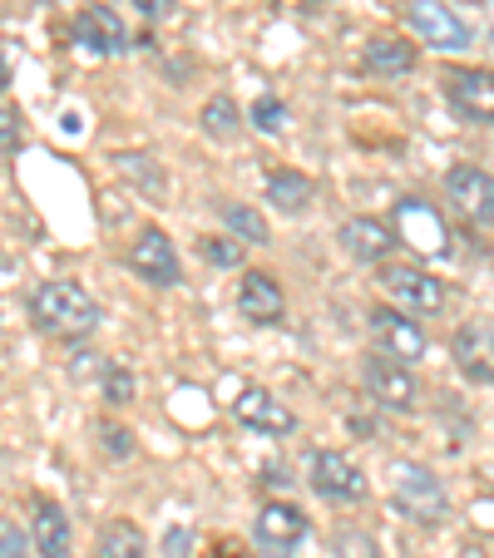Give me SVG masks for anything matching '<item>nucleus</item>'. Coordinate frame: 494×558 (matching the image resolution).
<instances>
[{
	"label": "nucleus",
	"mask_w": 494,
	"mask_h": 558,
	"mask_svg": "<svg viewBox=\"0 0 494 558\" xmlns=\"http://www.w3.org/2000/svg\"><path fill=\"white\" fill-rule=\"evenodd\" d=\"M445 193H450L460 218H470L474 228H494V173L460 163V169L445 173Z\"/></svg>",
	"instance_id": "obj_8"
},
{
	"label": "nucleus",
	"mask_w": 494,
	"mask_h": 558,
	"mask_svg": "<svg viewBox=\"0 0 494 558\" xmlns=\"http://www.w3.org/2000/svg\"><path fill=\"white\" fill-rule=\"evenodd\" d=\"M410 25H415V35H421L425 45H435V50H465V45H470V25H465L450 5H441V0H410Z\"/></svg>",
	"instance_id": "obj_10"
},
{
	"label": "nucleus",
	"mask_w": 494,
	"mask_h": 558,
	"mask_svg": "<svg viewBox=\"0 0 494 558\" xmlns=\"http://www.w3.org/2000/svg\"><path fill=\"white\" fill-rule=\"evenodd\" d=\"M0 558H31V538L21 534V524H0Z\"/></svg>",
	"instance_id": "obj_29"
},
{
	"label": "nucleus",
	"mask_w": 494,
	"mask_h": 558,
	"mask_svg": "<svg viewBox=\"0 0 494 558\" xmlns=\"http://www.w3.org/2000/svg\"><path fill=\"white\" fill-rule=\"evenodd\" d=\"M455 366H460V376H470L474 386H494V327L470 322V327L455 337Z\"/></svg>",
	"instance_id": "obj_15"
},
{
	"label": "nucleus",
	"mask_w": 494,
	"mask_h": 558,
	"mask_svg": "<svg viewBox=\"0 0 494 558\" xmlns=\"http://www.w3.org/2000/svg\"><path fill=\"white\" fill-rule=\"evenodd\" d=\"M253 124L263 129V134H282V124H287V109H282V99H273V95H263L253 105Z\"/></svg>",
	"instance_id": "obj_27"
},
{
	"label": "nucleus",
	"mask_w": 494,
	"mask_h": 558,
	"mask_svg": "<svg viewBox=\"0 0 494 558\" xmlns=\"http://www.w3.org/2000/svg\"><path fill=\"white\" fill-rule=\"evenodd\" d=\"M232 411H238V421L248 425V430H257V435H292L297 430L292 405H282L273 390L248 386L238 401H232Z\"/></svg>",
	"instance_id": "obj_12"
},
{
	"label": "nucleus",
	"mask_w": 494,
	"mask_h": 558,
	"mask_svg": "<svg viewBox=\"0 0 494 558\" xmlns=\"http://www.w3.org/2000/svg\"><path fill=\"white\" fill-rule=\"evenodd\" d=\"M95 558H148L144 529L129 524V519L105 524V529H99V538H95Z\"/></svg>",
	"instance_id": "obj_18"
},
{
	"label": "nucleus",
	"mask_w": 494,
	"mask_h": 558,
	"mask_svg": "<svg viewBox=\"0 0 494 558\" xmlns=\"http://www.w3.org/2000/svg\"><path fill=\"white\" fill-rule=\"evenodd\" d=\"M361 64L376 74H406L410 64H415V50H410V40H396V35H376V40L361 50Z\"/></svg>",
	"instance_id": "obj_19"
},
{
	"label": "nucleus",
	"mask_w": 494,
	"mask_h": 558,
	"mask_svg": "<svg viewBox=\"0 0 494 558\" xmlns=\"http://www.w3.org/2000/svg\"><path fill=\"white\" fill-rule=\"evenodd\" d=\"M129 267L144 277L148 287H173L179 282V247L169 243L164 228H138L134 232V247H129Z\"/></svg>",
	"instance_id": "obj_7"
},
{
	"label": "nucleus",
	"mask_w": 494,
	"mask_h": 558,
	"mask_svg": "<svg viewBox=\"0 0 494 558\" xmlns=\"http://www.w3.org/2000/svg\"><path fill=\"white\" fill-rule=\"evenodd\" d=\"M105 445H109V454H129V430H119V425H105Z\"/></svg>",
	"instance_id": "obj_32"
},
{
	"label": "nucleus",
	"mask_w": 494,
	"mask_h": 558,
	"mask_svg": "<svg viewBox=\"0 0 494 558\" xmlns=\"http://www.w3.org/2000/svg\"><path fill=\"white\" fill-rule=\"evenodd\" d=\"M267 203H273L277 213H302L306 203H312V179L297 169H277L273 179H267Z\"/></svg>",
	"instance_id": "obj_20"
},
{
	"label": "nucleus",
	"mask_w": 494,
	"mask_h": 558,
	"mask_svg": "<svg viewBox=\"0 0 494 558\" xmlns=\"http://www.w3.org/2000/svg\"><path fill=\"white\" fill-rule=\"evenodd\" d=\"M312 5H316V0H312Z\"/></svg>",
	"instance_id": "obj_35"
},
{
	"label": "nucleus",
	"mask_w": 494,
	"mask_h": 558,
	"mask_svg": "<svg viewBox=\"0 0 494 558\" xmlns=\"http://www.w3.org/2000/svg\"><path fill=\"white\" fill-rule=\"evenodd\" d=\"M341 247L357 263H386L396 253V232L376 218H351V222H341Z\"/></svg>",
	"instance_id": "obj_16"
},
{
	"label": "nucleus",
	"mask_w": 494,
	"mask_h": 558,
	"mask_svg": "<svg viewBox=\"0 0 494 558\" xmlns=\"http://www.w3.org/2000/svg\"><path fill=\"white\" fill-rule=\"evenodd\" d=\"M381 287H386L390 302L410 316H435L445 306L441 277H431L425 267H386V272H381Z\"/></svg>",
	"instance_id": "obj_4"
},
{
	"label": "nucleus",
	"mask_w": 494,
	"mask_h": 558,
	"mask_svg": "<svg viewBox=\"0 0 494 558\" xmlns=\"http://www.w3.org/2000/svg\"><path fill=\"white\" fill-rule=\"evenodd\" d=\"M371 337H376V347L386 351V356H396V361H421L425 356V347H431V341H425V331H421V322H415V316L410 312H390V306H376V312H371Z\"/></svg>",
	"instance_id": "obj_9"
},
{
	"label": "nucleus",
	"mask_w": 494,
	"mask_h": 558,
	"mask_svg": "<svg viewBox=\"0 0 494 558\" xmlns=\"http://www.w3.org/2000/svg\"><path fill=\"white\" fill-rule=\"evenodd\" d=\"M312 489L326 499V505H357L366 499V474L337 450H316L312 454Z\"/></svg>",
	"instance_id": "obj_6"
},
{
	"label": "nucleus",
	"mask_w": 494,
	"mask_h": 558,
	"mask_svg": "<svg viewBox=\"0 0 494 558\" xmlns=\"http://www.w3.org/2000/svg\"><path fill=\"white\" fill-rule=\"evenodd\" d=\"M332 554L337 558H381V544H376V534H366V529H341Z\"/></svg>",
	"instance_id": "obj_24"
},
{
	"label": "nucleus",
	"mask_w": 494,
	"mask_h": 558,
	"mask_svg": "<svg viewBox=\"0 0 494 558\" xmlns=\"http://www.w3.org/2000/svg\"><path fill=\"white\" fill-rule=\"evenodd\" d=\"M31 316L35 327L45 337H60V341H80L99 327V302L85 292L80 282H40L31 296Z\"/></svg>",
	"instance_id": "obj_1"
},
{
	"label": "nucleus",
	"mask_w": 494,
	"mask_h": 558,
	"mask_svg": "<svg viewBox=\"0 0 494 558\" xmlns=\"http://www.w3.org/2000/svg\"><path fill=\"white\" fill-rule=\"evenodd\" d=\"M105 401L109 405H129V401H134V376H129L124 366H109L105 371Z\"/></svg>",
	"instance_id": "obj_28"
},
{
	"label": "nucleus",
	"mask_w": 494,
	"mask_h": 558,
	"mask_svg": "<svg viewBox=\"0 0 494 558\" xmlns=\"http://www.w3.org/2000/svg\"><path fill=\"white\" fill-rule=\"evenodd\" d=\"M189 544H193V534H189V529H173V534L164 538V548H169V558H189Z\"/></svg>",
	"instance_id": "obj_30"
},
{
	"label": "nucleus",
	"mask_w": 494,
	"mask_h": 558,
	"mask_svg": "<svg viewBox=\"0 0 494 558\" xmlns=\"http://www.w3.org/2000/svg\"><path fill=\"white\" fill-rule=\"evenodd\" d=\"M361 380H366V396L376 405H386V411H415V401H421V386H415V376H410L406 361L396 356H366V366H361Z\"/></svg>",
	"instance_id": "obj_3"
},
{
	"label": "nucleus",
	"mask_w": 494,
	"mask_h": 558,
	"mask_svg": "<svg viewBox=\"0 0 494 558\" xmlns=\"http://www.w3.org/2000/svg\"><path fill=\"white\" fill-rule=\"evenodd\" d=\"M11 89V70H5V60H0V95Z\"/></svg>",
	"instance_id": "obj_34"
},
{
	"label": "nucleus",
	"mask_w": 494,
	"mask_h": 558,
	"mask_svg": "<svg viewBox=\"0 0 494 558\" xmlns=\"http://www.w3.org/2000/svg\"><path fill=\"white\" fill-rule=\"evenodd\" d=\"M203 129H208V134H218V138H232V134H238V105H232L228 95L208 99V105H203Z\"/></svg>",
	"instance_id": "obj_23"
},
{
	"label": "nucleus",
	"mask_w": 494,
	"mask_h": 558,
	"mask_svg": "<svg viewBox=\"0 0 494 558\" xmlns=\"http://www.w3.org/2000/svg\"><path fill=\"white\" fill-rule=\"evenodd\" d=\"M25 148V119L21 109H0V154H21Z\"/></svg>",
	"instance_id": "obj_26"
},
{
	"label": "nucleus",
	"mask_w": 494,
	"mask_h": 558,
	"mask_svg": "<svg viewBox=\"0 0 494 558\" xmlns=\"http://www.w3.org/2000/svg\"><path fill=\"white\" fill-rule=\"evenodd\" d=\"M203 257H208L213 267H238L242 263V243H232V238H218V232H213V238H203Z\"/></svg>",
	"instance_id": "obj_25"
},
{
	"label": "nucleus",
	"mask_w": 494,
	"mask_h": 558,
	"mask_svg": "<svg viewBox=\"0 0 494 558\" xmlns=\"http://www.w3.org/2000/svg\"><path fill=\"white\" fill-rule=\"evenodd\" d=\"M306 514L297 505H282V499H273V505H263L257 509V529H253V538H257V548H263L267 558H292L297 548H302V538H306Z\"/></svg>",
	"instance_id": "obj_5"
},
{
	"label": "nucleus",
	"mask_w": 494,
	"mask_h": 558,
	"mask_svg": "<svg viewBox=\"0 0 494 558\" xmlns=\"http://www.w3.org/2000/svg\"><path fill=\"white\" fill-rule=\"evenodd\" d=\"M445 95L470 124H494V70H450Z\"/></svg>",
	"instance_id": "obj_11"
},
{
	"label": "nucleus",
	"mask_w": 494,
	"mask_h": 558,
	"mask_svg": "<svg viewBox=\"0 0 494 558\" xmlns=\"http://www.w3.org/2000/svg\"><path fill=\"white\" fill-rule=\"evenodd\" d=\"M222 222H228L232 232H238V243H273V232H267V218L257 208H242V203H232V208H222Z\"/></svg>",
	"instance_id": "obj_22"
},
{
	"label": "nucleus",
	"mask_w": 494,
	"mask_h": 558,
	"mask_svg": "<svg viewBox=\"0 0 494 558\" xmlns=\"http://www.w3.org/2000/svg\"><path fill=\"white\" fill-rule=\"evenodd\" d=\"M115 163H119V173H124L134 189H144L148 198H164V173L154 169V158L148 154H119Z\"/></svg>",
	"instance_id": "obj_21"
},
{
	"label": "nucleus",
	"mask_w": 494,
	"mask_h": 558,
	"mask_svg": "<svg viewBox=\"0 0 494 558\" xmlns=\"http://www.w3.org/2000/svg\"><path fill=\"white\" fill-rule=\"evenodd\" d=\"M390 499H396V509L406 519H415V524H445V514H450L445 485L425 464H410V460L390 464Z\"/></svg>",
	"instance_id": "obj_2"
},
{
	"label": "nucleus",
	"mask_w": 494,
	"mask_h": 558,
	"mask_svg": "<svg viewBox=\"0 0 494 558\" xmlns=\"http://www.w3.org/2000/svg\"><path fill=\"white\" fill-rule=\"evenodd\" d=\"M35 554L40 558H70V544H74V534H70V514H64L60 505H50V499H40L35 505Z\"/></svg>",
	"instance_id": "obj_17"
},
{
	"label": "nucleus",
	"mask_w": 494,
	"mask_h": 558,
	"mask_svg": "<svg viewBox=\"0 0 494 558\" xmlns=\"http://www.w3.org/2000/svg\"><path fill=\"white\" fill-rule=\"evenodd\" d=\"M208 558H253V554H248V548H242L238 538H218V544L208 548Z\"/></svg>",
	"instance_id": "obj_31"
},
{
	"label": "nucleus",
	"mask_w": 494,
	"mask_h": 558,
	"mask_svg": "<svg viewBox=\"0 0 494 558\" xmlns=\"http://www.w3.org/2000/svg\"><path fill=\"white\" fill-rule=\"evenodd\" d=\"M74 40L85 45L89 54H124L129 50V31L109 5H89L74 15Z\"/></svg>",
	"instance_id": "obj_13"
},
{
	"label": "nucleus",
	"mask_w": 494,
	"mask_h": 558,
	"mask_svg": "<svg viewBox=\"0 0 494 558\" xmlns=\"http://www.w3.org/2000/svg\"><path fill=\"white\" fill-rule=\"evenodd\" d=\"M238 312L248 316L253 327H277V322H282V312H287V296H282V287H277L267 272H248L238 282Z\"/></svg>",
	"instance_id": "obj_14"
},
{
	"label": "nucleus",
	"mask_w": 494,
	"mask_h": 558,
	"mask_svg": "<svg viewBox=\"0 0 494 558\" xmlns=\"http://www.w3.org/2000/svg\"><path fill=\"white\" fill-rule=\"evenodd\" d=\"M138 15H148V21H164V15L173 11V0H134Z\"/></svg>",
	"instance_id": "obj_33"
}]
</instances>
